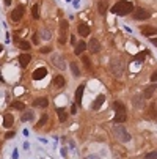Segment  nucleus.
Here are the masks:
<instances>
[{"label":"nucleus","mask_w":157,"mask_h":159,"mask_svg":"<svg viewBox=\"0 0 157 159\" xmlns=\"http://www.w3.org/2000/svg\"><path fill=\"white\" fill-rule=\"evenodd\" d=\"M151 41H152V44H155V46H157V38H152Z\"/></svg>","instance_id":"nucleus-38"},{"label":"nucleus","mask_w":157,"mask_h":159,"mask_svg":"<svg viewBox=\"0 0 157 159\" xmlns=\"http://www.w3.org/2000/svg\"><path fill=\"white\" fill-rule=\"evenodd\" d=\"M113 109H115V123H124L126 121V106L121 101H115L113 102Z\"/></svg>","instance_id":"nucleus-3"},{"label":"nucleus","mask_w":157,"mask_h":159,"mask_svg":"<svg viewBox=\"0 0 157 159\" xmlns=\"http://www.w3.org/2000/svg\"><path fill=\"white\" fill-rule=\"evenodd\" d=\"M145 159H157V151H152V153L145 154Z\"/></svg>","instance_id":"nucleus-29"},{"label":"nucleus","mask_w":157,"mask_h":159,"mask_svg":"<svg viewBox=\"0 0 157 159\" xmlns=\"http://www.w3.org/2000/svg\"><path fill=\"white\" fill-rule=\"evenodd\" d=\"M68 29H69V24L66 20H61L60 22V38H58L61 44L68 41Z\"/></svg>","instance_id":"nucleus-5"},{"label":"nucleus","mask_w":157,"mask_h":159,"mask_svg":"<svg viewBox=\"0 0 157 159\" xmlns=\"http://www.w3.org/2000/svg\"><path fill=\"white\" fill-rule=\"evenodd\" d=\"M33 117H35V113L32 110H27V112H24L20 115V120L22 121H30V120H33Z\"/></svg>","instance_id":"nucleus-23"},{"label":"nucleus","mask_w":157,"mask_h":159,"mask_svg":"<svg viewBox=\"0 0 157 159\" xmlns=\"http://www.w3.org/2000/svg\"><path fill=\"white\" fill-rule=\"evenodd\" d=\"M49 106V99L46 96H41V98H36L33 101V107H41V109H46Z\"/></svg>","instance_id":"nucleus-9"},{"label":"nucleus","mask_w":157,"mask_h":159,"mask_svg":"<svg viewBox=\"0 0 157 159\" xmlns=\"http://www.w3.org/2000/svg\"><path fill=\"white\" fill-rule=\"evenodd\" d=\"M46 76H47V68H44V66L38 68V70H35V73H33V79L35 80H41L42 77H46Z\"/></svg>","instance_id":"nucleus-10"},{"label":"nucleus","mask_w":157,"mask_h":159,"mask_svg":"<svg viewBox=\"0 0 157 159\" xmlns=\"http://www.w3.org/2000/svg\"><path fill=\"white\" fill-rule=\"evenodd\" d=\"M41 36H42L44 39H50V33H49V30H42V32H41Z\"/></svg>","instance_id":"nucleus-32"},{"label":"nucleus","mask_w":157,"mask_h":159,"mask_svg":"<svg viewBox=\"0 0 157 159\" xmlns=\"http://www.w3.org/2000/svg\"><path fill=\"white\" fill-rule=\"evenodd\" d=\"M149 11L145 10V8H137V10H133L132 13V17L135 19V20H145V19H149Z\"/></svg>","instance_id":"nucleus-6"},{"label":"nucleus","mask_w":157,"mask_h":159,"mask_svg":"<svg viewBox=\"0 0 157 159\" xmlns=\"http://www.w3.org/2000/svg\"><path fill=\"white\" fill-rule=\"evenodd\" d=\"M83 92H85V85H79V88L76 90V102L79 106H82V96H83Z\"/></svg>","instance_id":"nucleus-15"},{"label":"nucleus","mask_w":157,"mask_h":159,"mask_svg":"<svg viewBox=\"0 0 157 159\" xmlns=\"http://www.w3.org/2000/svg\"><path fill=\"white\" fill-rule=\"evenodd\" d=\"M77 30H79V33H80L82 36H88V35H89V27H88V25L85 24V22H82V24H79Z\"/></svg>","instance_id":"nucleus-19"},{"label":"nucleus","mask_w":157,"mask_h":159,"mask_svg":"<svg viewBox=\"0 0 157 159\" xmlns=\"http://www.w3.org/2000/svg\"><path fill=\"white\" fill-rule=\"evenodd\" d=\"M11 107H13V109H17V110H24V109H25V104L20 102V101H14V102L11 104Z\"/></svg>","instance_id":"nucleus-26"},{"label":"nucleus","mask_w":157,"mask_h":159,"mask_svg":"<svg viewBox=\"0 0 157 159\" xmlns=\"http://www.w3.org/2000/svg\"><path fill=\"white\" fill-rule=\"evenodd\" d=\"M155 88H157V85H149V87H146L145 88V92H143V99H149L152 95H154V92H155Z\"/></svg>","instance_id":"nucleus-14"},{"label":"nucleus","mask_w":157,"mask_h":159,"mask_svg":"<svg viewBox=\"0 0 157 159\" xmlns=\"http://www.w3.org/2000/svg\"><path fill=\"white\" fill-rule=\"evenodd\" d=\"M3 51V46H2V44H0V52H2Z\"/></svg>","instance_id":"nucleus-40"},{"label":"nucleus","mask_w":157,"mask_h":159,"mask_svg":"<svg viewBox=\"0 0 157 159\" xmlns=\"http://www.w3.org/2000/svg\"><path fill=\"white\" fill-rule=\"evenodd\" d=\"M104 101H105V96H104V95H99V96L93 101L91 109H93V110H99V109H101V106L104 104Z\"/></svg>","instance_id":"nucleus-13"},{"label":"nucleus","mask_w":157,"mask_h":159,"mask_svg":"<svg viewBox=\"0 0 157 159\" xmlns=\"http://www.w3.org/2000/svg\"><path fill=\"white\" fill-rule=\"evenodd\" d=\"M46 121H47V115L44 113V115L39 118V123H38V126H42V125H46Z\"/></svg>","instance_id":"nucleus-31"},{"label":"nucleus","mask_w":157,"mask_h":159,"mask_svg":"<svg viewBox=\"0 0 157 159\" xmlns=\"http://www.w3.org/2000/svg\"><path fill=\"white\" fill-rule=\"evenodd\" d=\"M5 3H7V5H10V3H11V0H5Z\"/></svg>","instance_id":"nucleus-39"},{"label":"nucleus","mask_w":157,"mask_h":159,"mask_svg":"<svg viewBox=\"0 0 157 159\" xmlns=\"http://www.w3.org/2000/svg\"><path fill=\"white\" fill-rule=\"evenodd\" d=\"M32 16H33V19H39V5L38 3H35L32 7Z\"/></svg>","instance_id":"nucleus-25"},{"label":"nucleus","mask_w":157,"mask_h":159,"mask_svg":"<svg viewBox=\"0 0 157 159\" xmlns=\"http://www.w3.org/2000/svg\"><path fill=\"white\" fill-rule=\"evenodd\" d=\"M71 113H72V115H76V113H77V106L76 104L71 106Z\"/></svg>","instance_id":"nucleus-34"},{"label":"nucleus","mask_w":157,"mask_h":159,"mask_svg":"<svg viewBox=\"0 0 157 159\" xmlns=\"http://www.w3.org/2000/svg\"><path fill=\"white\" fill-rule=\"evenodd\" d=\"M145 57H146V52H140V54H137L135 60H137V61H143V60H145Z\"/></svg>","instance_id":"nucleus-30"},{"label":"nucleus","mask_w":157,"mask_h":159,"mask_svg":"<svg viewBox=\"0 0 157 159\" xmlns=\"http://www.w3.org/2000/svg\"><path fill=\"white\" fill-rule=\"evenodd\" d=\"M69 66H71V70H72V74H74L76 77H79V76H80V68H79V65H77L76 61H71Z\"/></svg>","instance_id":"nucleus-24"},{"label":"nucleus","mask_w":157,"mask_h":159,"mask_svg":"<svg viewBox=\"0 0 157 159\" xmlns=\"http://www.w3.org/2000/svg\"><path fill=\"white\" fill-rule=\"evenodd\" d=\"M19 48L24 49V51H27V49H30V43H28V41H19Z\"/></svg>","instance_id":"nucleus-27"},{"label":"nucleus","mask_w":157,"mask_h":159,"mask_svg":"<svg viewBox=\"0 0 157 159\" xmlns=\"http://www.w3.org/2000/svg\"><path fill=\"white\" fill-rule=\"evenodd\" d=\"M50 60H52V63H54V65H55V66L58 68V70H61V71H63L64 68H66V65H64V61H63L61 55H57V54H54Z\"/></svg>","instance_id":"nucleus-8"},{"label":"nucleus","mask_w":157,"mask_h":159,"mask_svg":"<svg viewBox=\"0 0 157 159\" xmlns=\"http://www.w3.org/2000/svg\"><path fill=\"white\" fill-rule=\"evenodd\" d=\"M133 10V3L132 2H127V0H120L118 3L113 5V8H111V13L113 14H120V16H126L129 13H132Z\"/></svg>","instance_id":"nucleus-1"},{"label":"nucleus","mask_w":157,"mask_h":159,"mask_svg":"<svg viewBox=\"0 0 157 159\" xmlns=\"http://www.w3.org/2000/svg\"><path fill=\"white\" fill-rule=\"evenodd\" d=\"M64 84H66V80H64L63 76H55V79H54V87L55 88H63Z\"/></svg>","instance_id":"nucleus-21"},{"label":"nucleus","mask_w":157,"mask_h":159,"mask_svg":"<svg viewBox=\"0 0 157 159\" xmlns=\"http://www.w3.org/2000/svg\"><path fill=\"white\" fill-rule=\"evenodd\" d=\"M57 115H58L60 123H64L66 120H68V113H66V110H64V109H61V107H58V109H57Z\"/></svg>","instance_id":"nucleus-20"},{"label":"nucleus","mask_w":157,"mask_h":159,"mask_svg":"<svg viewBox=\"0 0 157 159\" xmlns=\"http://www.w3.org/2000/svg\"><path fill=\"white\" fill-rule=\"evenodd\" d=\"M30 60H32V55H28V54H22V55H19V63H20L22 68H25V66L30 63Z\"/></svg>","instance_id":"nucleus-17"},{"label":"nucleus","mask_w":157,"mask_h":159,"mask_svg":"<svg viewBox=\"0 0 157 159\" xmlns=\"http://www.w3.org/2000/svg\"><path fill=\"white\" fill-rule=\"evenodd\" d=\"M151 82H152V84L157 82V71H154V73L151 74Z\"/></svg>","instance_id":"nucleus-33"},{"label":"nucleus","mask_w":157,"mask_h":159,"mask_svg":"<svg viewBox=\"0 0 157 159\" xmlns=\"http://www.w3.org/2000/svg\"><path fill=\"white\" fill-rule=\"evenodd\" d=\"M22 16H24V7H17V8H14L13 11H11V19L14 20V22H19L20 19H22Z\"/></svg>","instance_id":"nucleus-7"},{"label":"nucleus","mask_w":157,"mask_h":159,"mask_svg":"<svg viewBox=\"0 0 157 159\" xmlns=\"http://www.w3.org/2000/svg\"><path fill=\"white\" fill-rule=\"evenodd\" d=\"M13 159H17V150L13 151Z\"/></svg>","instance_id":"nucleus-37"},{"label":"nucleus","mask_w":157,"mask_h":159,"mask_svg":"<svg viewBox=\"0 0 157 159\" xmlns=\"http://www.w3.org/2000/svg\"><path fill=\"white\" fill-rule=\"evenodd\" d=\"M83 65L86 66V70H91V61H89V57H82Z\"/></svg>","instance_id":"nucleus-28"},{"label":"nucleus","mask_w":157,"mask_h":159,"mask_svg":"<svg viewBox=\"0 0 157 159\" xmlns=\"http://www.w3.org/2000/svg\"><path fill=\"white\" fill-rule=\"evenodd\" d=\"M88 48V44L85 43V41H79L77 44H76V49H74V54L76 55H82V52L85 51Z\"/></svg>","instance_id":"nucleus-16"},{"label":"nucleus","mask_w":157,"mask_h":159,"mask_svg":"<svg viewBox=\"0 0 157 159\" xmlns=\"http://www.w3.org/2000/svg\"><path fill=\"white\" fill-rule=\"evenodd\" d=\"M107 8H108V3H107V0H99L98 2V10L101 14H105L107 13Z\"/></svg>","instance_id":"nucleus-22"},{"label":"nucleus","mask_w":157,"mask_h":159,"mask_svg":"<svg viewBox=\"0 0 157 159\" xmlns=\"http://www.w3.org/2000/svg\"><path fill=\"white\" fill-rule=\"evenodd\" d=\"M110 70H111V73H113L115 77H120L123 74V71H124L123 60L121 58H113V60H111V63H110Z\"/></svg>","instance_id":"nucleus-4"},{"label":"nucleus","mask_w":157,"mask_h":159,"mask_svg":"<svg viewBox=\"0 0 157 159\" xmlns=\"http://www.w3.org/2000/svg\"><path fill=\"white\" fill-rule=\"evenodd\" d=\"M140 32H142L145 36H154V35H157V29H155V27H151V25H145V27H142Z\"/></svg>","instance_id":"nucleus-12"},{"label":"nucleus","mask_w":157,"mask_h":159,"mask_svg":"<svg viewBox=\"0 0 157 159\" xmlns=\"http://www.w3.org/2000/svg\"><path fill=\"white\" fill-rule=\"evenodd\" d=\"M88 49L91 51L93 54H98L99 51H101V43L98 41V39H89V43H88Z\"/></svg>","instance_id":"nucleus-11"},{"label":"nucleus","mask_w":157,"mask_h":159,"mask_svg":"<svg viewBox=\"0 0 157 159\" xmlns=\"http://www.w3.org/2000/svg\"><path fill=\"white\" fill-rule=\"evenodd\" d=\"M5 137H7V139H13V137H14V132H13V131L7 132V135H5Z\"/></svg>","instance_id":"nucleus-36"},{"label":"nucleus","mask_w":157,"mask_h":159,"mask_svg":"<svg viewBox=\"0 0 157 159\" xmlns=\"http://www.w3.org/2000/svg\"><path fill=\"white\" fill-rule=\"evenodd\" d=\"M113 134L116 135V139L120 142H129L130 140V134L126 131V128L121 123H115L113 125Z\"/></svg>","instance_id":"nucleus-2"},{"label":"nucleus","mask_w":157,"mask_h":159,"mask_svg":"<svg viewBox=\"0 0 157 159\" xmlns=\"http://www.w3.org/2000/svg\"><path fill=\"white\" fill-rule=\"evenodd\" d=\"M14 123V117L11 115V113H5V117H3V126L5 128H11Z\"/></svg>","instance_id":"nucleus-18"},{"label":"nucleus","mask_w":157,"mask_h":159,"mask_svg":"<svg viewBox=\"0 0 157 159\" xmlns=\"http://www.w3.org/2000/svg\"><path fill=\"white\" fill-rule=\"evenodd\" d=\"M52 51V48H41V52L42 54H47V52H50Z\"/></svg>","instance_id":"nucleus-35"}]
</instances>
